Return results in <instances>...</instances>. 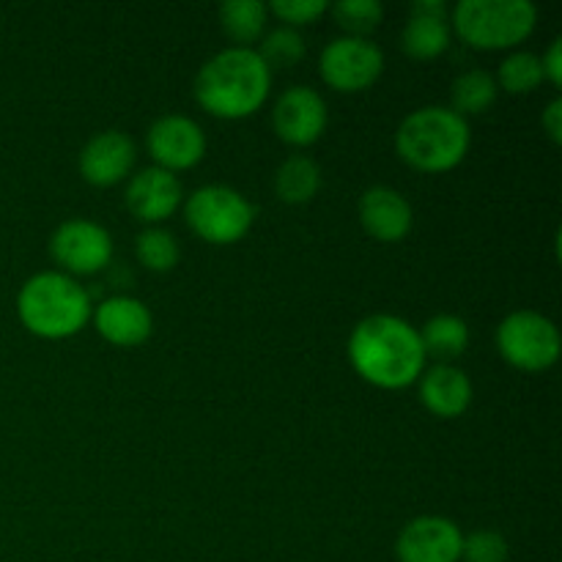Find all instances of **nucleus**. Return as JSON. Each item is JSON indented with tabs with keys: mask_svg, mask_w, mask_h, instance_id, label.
Here are the masks:
<instances>
[{
	"mask_svg": "<svg viewBox=\"0 0 562 562\" xmlns=\"http://www.w3.org/2000/svg\"><path fill=\"white\" fill-rule=\"evenodd\" d=\"M146 143L157 168L170 170V173L195 168L206 154V132L198 121L181 113L159 115L148 130Z\"/></svg>",
	"mask_w": 562,
	"mask_h": 562,
	"instance_id": "nucleus-10",
	"label": "nucleus"
},
{
	"mask_svg": "<svg viewBox=\"0 0 562 562\" xmlns=\"http://www.w3.org/2000/svg\"><path fill=\"white\" fill-rule=\"evenodd\" d=\"M261 55L263 64L269 69H289L296 60L305 58V38L294 31V27H274L263 36L261 49H256Z\"/></svg>",
	"mask_w": 562,
	"mask_h": 562,
	"instance_id": "nucleus-25",
	"label": "nucleus"
},
{
	"mask_svg": "<svg viewBox=\"0 0 562 562\" xmlns=\"http://www.w3.org/2000/svg\"><path fill=\"white\" fill-rule=\"evenodd\" d=\"M409 14L431 16V20H448V3L445 0H417Z\"/></svg>",
	"mask_w": 562,
	"mask_h": 562,
	"instance_id": "nucleus-31",
	"label": "nucleus"
},
{
	"mask_svg": "<svg viewBox=\"0 0 562 562\" xmlns=\"http://www.w3.org/2000/svg\"><path fill=\"white\" fill-rule=\"evenodd\" d=\"M49 256L66 274H97L113 261V236L93 220H64L49 236Z\"/></svg>",
	"mask_w": 562,
	"mask_h": 562,
	"instance_id": "nucleus-9",
	"label": "nucleus"
},
{
	"mask_svg": "<svg viewBox=\"0 0 562 562\" xmlns=\"http://www.w3.org/2000/svg\"><path fill=\"white\" fill-rule=\"evenodd\" d=\"M272 124L289 146H313L327 130V102L311 86H291L278 97Z\"/></svg>",
	"mask_w": 562,
	"mask_h": 562,
	"instance_id": "nucleus-11",
	"label": "nucleus"
},
{
	"mask_svg": "<svg viewBox=\"0 0 562 562\" xmlns=\"http://www.w3.org/2000/svg\"><path fill=\"white\" fill-rule=\"evenodd\" d=\"M91 296L71 274L38 272L22 283L16 294V316L22 327L44 340H64L91 322Z\"/></svg>",
	"mask_w": 562,
	"mask_h": 562,
	"instance_id": "nucleus-3",
	"label": "nucleus"
},
{
	"mask_svg": "<svg viewBox=\"0 0 562 562\" xmlns=\"http://www.w3.org/2000/svg\"><path fill=\"white\" fill-rule=\"evenodd\" d=\"M278 20L289 22V27L294 25H307L316 16H322L329 9L327 0H274L267 5Z\"/></svg>",
	"mask_w": 562,
	"mask_h": 562,
	"instance_id": "nucleus-28",
	"label": "nucleus"
},
{
	"mask_svg": "<svg viewBox=\"0 0 562 562\" xmlns=\"http://www.w3.org/2000/svg\"><path fill=\"white\" fill-rule=\"evenodd\" d=\"M538 9L530 0H461L453 27L475 49H510L536 31Z\"/></svg>",
	"mask_w": 562,
	"mask_h": 562,
	"instance_id": "nucleus-5",
	"label": "nucleus"
},
{
	"mask_svg": "<svg viewBox=\"0 0 562 562\" xmlns=\"http://www.w3.org/2000/svg\"><path fill=\"white\" fill-rule=\"evenodd\" d=\"M97 333L113 346H140L154 329L151 311L135 296H108L91 313Z\"/></svg>",
	"mask_w": 562,
	"mask_h": 562,
	"instance_id": "nucleus-15",
	"label": "nucleus"
},
{
	"mask_svg": "<svg viewBox=\"0 0 562 562\" xmlns=\"http://www.w3.org/2000/svg\"><path fill=\"white\" fill-rule=\"evenodd\" d=\"M401 47H404L406 55H412L417 60L439 58L450 47L448 20L409 14L404 31H401Z\"/></svg>",
	"mask_w": 562,
	"mask_h": 562,
	"instance_id": "nucleus-20",
	"label": "nucleus"
},
{
	"mask_svg": "<svg viewBox=\"0 0 562 562\" xmlns=\"http://www.w3.org/2000/svg\"><path fill=\"white\" fill-rule=\"evenodd\" d=\"M269 9L261 0H225L220 5V22L228 38H234L236 47H247L256 42L267 27Z\"/></svg>",
	"mask_w": 562,
	"mask_h": 562,
	"instance_id": "nucleus-22",
	"label": "nucleus"
},
{
	"mask_svg": "<svg viewBox=\"0 0 562 562\" xmlns=\"http://www.w3.org/2000/svg\"><path fill=\"white\" fill-rule=\"evenodd\" d=\"M541 126L547 130V135L552 137L554 143L562 140V99L560 97L552 99V102H549V108L543 110Z\"/></svg>",
	"mask_w": 562,
	"mask_h": 562,
	"instance_id": "nucleus-30",
	"label": "nucleus"
},
{
	"mask_svg": "<svg viewBox=\"0 0 562 562\" xmlns=\"http://www.w3.org/2000/svg\"><path fill=\"white\" fill-rule=\"evenodd\" d=\"M461 562H508V541L497 530H477L464 536Z\"/></svg>",
	"mask_w": 562,
	"mask_h": 562,
	"instance_id": "nucleus-27",
	"label": "nucleus"
},
{
	"mask_svg": "<svg viewBox=\"0 0 562 562\" xmlns=\"http://www.w3.org/2000/svg\"><path fill=\"white\" fill-rule=\"evenodd\" d=\"M124 201L132 217H137L140 223H162L179 209L181 184L176 173L154 165V168H143L130 176Z\"/></svg>",
	"mask_w": 562,
	"mask_h": 562,
	"instance_id": "nucleus-14",
	"label": "nucleus"
},
{
	"mask_svg": "<svg viewBox=\"0 0 562 562\" xmlns=\"http://www.w3.org/2000/svg\"><path fill=\"white\" fill-rule=\"evenodd\" d=\"M497 86L505 88L508 93H530L536 91L538 86L543 82V69H541V58L536 53H510L508 58L499 64L497 71Z\"/></svg>",
	"mask_w": 562,
	"mask_h": 562,
	"instance_id": "nucleus-24",
	"label": "nucleus"
},
{
	"mask_svg": "<svg viewBox=\"0 0 562 562\" xmlns=\"http://www.w3.org/2000/svg\"><path fill=\"white\" fill-rule=\"evenodd\" d=\"M335 22L346 31V36H366L382 22L384 5L379 0H338L329 5Z\"/></svg>",
	"mask_w": 562,
	"mask_h": 562,
	"instance_id": "nucleus-26",
	"label": "nucleus"
},
{
	"mask_svg": "<svg viewBox=\"0 0 562 562\" xmlns=\"http://www.w3.org/2000/svg\"><path fill=\"white\" fill-rule=\"evenodd\" d=\"M541 69H543V80H549L552 86H560L562 82V38H554L549 44L547 53L541 55Z\"/></svg>",
	"mask_w": 562,
	"mask_h": 562,
	"instance_id": "nucleus-29",
	"label": "nucleus"
},
{
	"mask_svg": "<svg viewBox=\"0 0 562 562\" xmlns=\"http://www.w3.org/2000/svg\"><path fill=\"white\" fill-rule=\"evenodd\" d=\"M272 69L252 47H228L206 60L195 75V99L214 119L236 121L256 113L269 97Z\"/></svg>",
	"mask_w": 562,
	"mask_h": 562,
	"instance_id": "nucleus-2",
	"label": "nucleus"
},
{
	"mask_svg": "<svg viewBox=\"0 0 562 562\" xmlns=\"http://www.w3.org/2000/svg\"><path fill=\"white\" fill-rule=\"evenodd\" d=\"M135 252L137 261L143 263L151 272H170V269L179 263L181 247L176 241V236L165 228H146L135 239Z\"/></svg>",
	"mask_w": 562,
	"mask_h": 562,
	"instance_id": "nucleus-23",
	"label": "nucleus"
},
{
	"mask_svg": "<svg viewBox=\"0 0 562 562\" xmlns=\"http://www.w3.org/2000/svg\"><path fill=\"white\" fill-rule=\"evenodd\" d=\"M184 217L195 236L209 245H234L250 234L256 209L228 184H206L187 198Z\"/></svg>",
	"mask_w": 562,
	"mask_h": 562,
	"instance_id": "nucleus-6",
	"label": "nucleus"
},
{
	"mask_svg": "<svg viewBox=\"0 0 562 562\" xmlns=\"http://www.w3.org/2000/svg\"><path fill=\"white\" fill-rule=\"evenodd\" d=\"M417 333H420L426 357L453 360V357L464 355L467 346H470V327H467L464 318L453 316V313H439V316L428 318Z\"/></svg>",
	"mask_w": 562,
	"mask_h": 562,
	"instance_id": "nucleus-19",
	"label": "nucleus"
},
{
	"mask_svg": "<svg viewBox=\"0 0 562 562\" xmlns=\"http://www.w3.org/2000/svg\"><path fill=\"white\" fill-rule=\"evenodd\" d=\"M497 349L514 368L541 373L560 360V329L536 311H514L497 327Z\"/></svg>",
	"mask_w": 562,
	"mask_h": 562,
	"instance_id": "nucleus-7",
	"label": "nucleus"
},
{
	"mask_svg": "<svg viewBox=\"0 0 562 562\" xmlns=\"http://www.w3.org/2000/svg\"><path fill=\"white\" fill-rule=\"evenodd\" d=\"M349 360L373 387L401 390L426 371V349L420 333L390 313H373L357 322L349 335Z\"/></svg>",
	"mask_w": 562,
	"mask_h": 562,
	"instance_id": "nucleus-1",
	"label": "nucleus"
},
{
	"mask_svg": "<svg viewBox=\"0 0 562 562\" xmlns=\"http://www.w3.org/2000/svg\"><path fill=\"white\" fill-rule=\"evenodd\" d=\"M360 223L373 239L401 241L412 231L415 212L393 187H371L360 198Z\"/></svg>",
	"mask_w": 562,
	"mask_h": 562,
	"instance_id": "nucleus-16",
	"label": "nucleus"
},
{
	"mask_svg": "<svg viewBox=\"0 0 562 562\" xmlns=\"http://www.w3.org/2000/svg\"><path fill=\"white\" fill-rule=\"evenodd\" d=\"M470 140L472 132L467 119L442 104H431L401 121L395 132V151L415 170L445 173L461 165L470 151Z\"/></svg>",
	"mask_w": 562,
	"mask_h": 562,
	"instance_id": "nucleus-4",
	"label": "nucleus"
},
{
	"mask_svg": "<svg viewBox=\"0 0 562 562\" xmlns=\"http://www.w3.org/2000/svg\"><path fill=\"white\" fill-rule=\"evenodd\" d=\"M322 190V168L305 154H291L274 173V192L283 203L300 206Z\"/></svg>",
	"mask_w": 562,
	"mask_h": 562,
	"instance_id": "nucleus-18",
	"label": "nucleus"
},
{
	"mask_svg": "<svg viewBox=\"0 0 562 562\" xmlns=\"http://www.w3.org/2000/svg\"><path fill=\"white\" fill-rule=\"evenodd\" d=\"M450 99H453V108L450 110H456L461 119L481 115L497 99V80L486 69H467L450 86Z\"/></svg>",
	"mask_w": 562,
	"mask_h": 562,
	"instance_id": "nucleus-21",
	"label": "nucleus"
},
{
	"mask_svg": "<svg viewBox=\"0 0 562 562\" xmlns=\"http://www.w3.org/2000/svg\"><path fill=\"white\" fill-rule=\"evenodd\" d=\"M135 143L119 130H104L93 135L80 151V173L93 187H115L130 176L135 165Z\"/></svg>",
	"mask_w": 562,
	"mask_h": 562,
	"instance_id": "nucleus-13",
	"label": "nucleus"
},
{
	"mask_svg": "<svg viewBox=\"0 0 562 562\" xmlns=\"http://www.w3.org/2000/svg\"><path fill=\"white\" fill-rule=\"evenodd\" d=\"M318 71H322V80L335 91H366L382 77L384 53L376 42L366 36H340L322 49Z\"/></svg>",
	"mask_w": 562,
	"mask_h": 562,
	"instance_id": "nucleus-8",
	"label": "nucleus"
},
{
	"mask_svg": "<svg viewBox=\"0 0 562 562\" xmlns=\"http://www.w3.org/2000/svg\"><path fill=\"white\" fill-rule=\"evenodd\" d=\"M464 532L445 516H417L395 541L398 562H461Z\"/></svg>",
	"mask_w": 562,
	"mask_h": 562,
	"instance_id": "nucleus-12",
	"label": "nucleus"
},
{
	"mask_svg": "<svg viewBox=\"0 0 562 562\" xmlns=\"http://www.w3.org/2000/svg\"><path fill=\"white\" fill-rule=\"evenodd\" d=\"M420 401L431 415L453 420L472 404V382L461 368L439 362L420 376Z\"/></svg>",
	"mask_w": 562,
	"mask_h": 562,
	"instance_id": "nucleus-17",
	"label": "nucleus"
}]
</instances>
